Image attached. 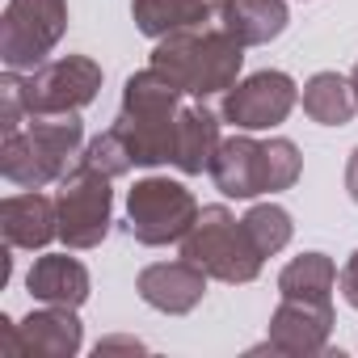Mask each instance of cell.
<instances>
[{
    "mask_svg": "<svg viewBox=\"0 0 358 358\" xmlns=\"http://www.w3.org/2000/svg\"><path fill=\"white\" fill-rule=\"evenodd\" d=\"M241 59H245V47L224 26H190V30L169 34L156 47L152 68L164 72L182 93L211 97V93L236 85Z\"/></svg>",
    "mask_w": 358,
    "mask_h": 358,
    "instance_id": "6da1fadb",
    "label": "cell"
},
{
    "mask_svg": "<svg viewBox=\"0 0 358 358\" xmlns=\"http://www.w3.org/2000/svg\"><path fill=\"white\" fill-rule=\"evenodd\" d=\"M177 89L164 72L148 68L139 76L127 80V93H122V114L114 122V131L122 135V143L131 148V160L135 164H160V160H173V143H177Z\"/></svg>",
    "mask_w": 358,
    "mask_h": 358,
    "instance_id": "7a4b0ae2",
    "label": "cell"
},
{
    "mask_svg": "<svg viewBox=\"0 0 358 358\" xmlns=\"http://www.w3.org/2000/svg\"><path fill=\"white\" fill-rule=\"evenodd\" d=\"M85 127L76 114H30V127L5 131V177L13 186L38 190L68 173Z\"/></svg>",
    "mask_w": 358,
    "mask_h": 358,
    "instance_id": "3957f363",
    "label": "cell"
},
{
    "mask_svg": "<svg viewBox=\"0 0 358 358\" xmlns=\"http://www.w3.org/2000/svg\"><path fill=\"white\" fill-rule=\"evenodd\" d=\"M211 177L228 199H253L270 190H287L299 177V148L291 139L257 143L249 135L224 139L211 160Z\"/></svg>",
    "mask_w": 358,
    "mask_h": 358,
    "instance_id": "277c9868",
    "label": "cell"
},
{
    "mask_svg": "<svg viewBox=\"0 0 358 358\" xmlns=\"http://www.w3.org/2000/svg\"><path fill=\"white\" fill-rule=\"evenodd\" d=\"M182 257L224 282H249L262 270V249L253 245L245 220H232L228 207H207L194 220V228L186 232Z\"/></svg>",
    "mask_w": 358,
    "mask_h": 358,
    "instance_id": "5b68a950",
    "label": "cell"
},
{
    "mask_svg": "<svg viewBox=\"0 0 358 358\" xmlns=\"http://www.w3.org/2000/svg\"><path fill=\"white\" fill-rule=\"evenodd\" d=\"M127 220H131L135 241L169 245V241H186V232L199 220V207L186 186L169 182V177H148L127 199Z\"/></svg>",
    "mask_w": 358,
    "mask_h": 358,
    "instance_id": "8992f818",
    "label": "cell"
},
{
    "mask_svg": "<svg viewBox=\"0 0 358 358\" xmlns=\"http://www.w3.org/2000/svg\"><path fill=\"white\" fill-rule=\"evenodd\" d=\"M13 85H17V97L30 114H76L80 106L93 101V93L101 85V68L85 55H68V59L34 68L26 80L13 76Z\"/></svg>",
    "mask_w": 358,
    "mask_h": 358,
    "instance_id": "52a82bcc",
    "label": "cell"
},
{
    "mask_svg": "<svg viewBox=\"0 0 358 358\" xmlns=\"http://www.w3.org/2000/svg\"><path fill=\"white\" fill-rule=\"evenodd\" d=\"M55 207H59V236L72 249H93L110 228V177L97 173L93 164L64 173V190Z\"/></svg>",
    "mask_w": 358,
    "mask_h": 358,
    "instance_id": "ba28073f",
    "label": "cell"
},
{
    "mask_svg": "<svg viewBox=\"0 0 358 358\" xmlns=\"http://www.w3.org/2000/svg\"><path fill=\"white\" fill-rule=\"evenodd\" d=\"M68 5L64 0H9L5 9V30H0V47H5L9 72L34 68L64 34Z\"/></svg>",
    "mask_w": 358,
    "mask_h": 358,
    "instance_id": "9c48e42d",
    "label": "cell"
},
{
    "mask_svg": "<svg viewBox=\"0 0 358 358\" xmlns=\"http://www.w3.org/2000/svg\"><path fill=\"white\" fill-rule=\"evenodd\" d=\"M295 106V80L287 72H257L245 85H232L224 97V118L245 131H266L282 122Z\"/></svg>",
    "mask_w": 358,
    "mask_h": 358,
    "instance_id": "30bf717a",
    "label": "cell"
},
{
    "mask_svg": "<svg viewBox=\"0 0 358 358\" xmlns=\"http://www.w3.org/2000/svg\"><path fill=\"white\" fill-rule=\"evenodd\" d=\"M80 350V320L72 316V308L51 303L47 312H30L26 324L5 320V354H47V358H64Z\"/></svg>",
    "mask_w": 358,
    "mask_h": 358,
    "instance_id": "8fae6325",
    "label": "cell"
},
{
    "mask_svg": "<svg viewBox=\"0 0 358 358\" xmlns=\"http://www.w3.org/2000/svg\"><path fill=\"white\" fill-rule=\"evenodd\" d=\"M333 312L329 299H282L270 320V345L287 354H316L324 350Z\"/></svg>",
    "mask_w": 358,
    "mask_h": 358,
    "instance_id": "7c38bea8",
    "label": "cell"
},
{
    "mask_svg": "<svg viewBox=\"0 0 358 358\" xmlns=\"http://www.w3.org/2000/svg\"><path fill=\"white\" fill-rule=\"evenodd\" d=\"M207 291V270L194 262H156L139 274V295L160 312H190Z\"/></svg>",
    "mask_w": 358,
    "mask_h": 358,
    "instance_id": "4fadbf2b",
    "label": "cell"
},
{
    "mask_svg": "<svg viewBox=\"0 0 358 358\" xmlns=\"http://www.w3.org/2000/svg\"><path fill=\"white\" fill-rule=\"evenodd\" d=\"M59 207L51 199H43L38 190L30 194H13L0 207V220H5V241L22 245V249H43L51 236H59Z\"/></svg>",
    "mask_w": 358,
    "mask_h": 358,
    "instance_id": "5bb4252c",
    "label": "cell"
},
{
    "mask_svg": "<svg viewBox=\"0 0 358 358\" xmlns=\"http://www.w3.org/2000/svg\"><path fill=\"white\" fill-rule=\"evenodd\" d=\"M220 26L241 43H270L287 30V5L282 0H220Z\"/></svg>",
    "mask_w": 358,
    "mask_h": 358,
    "instance_id": "9a60e30c",
    "label": "cell"
},
{
    "mask_svg": "<svg viewBox=\"0 0 358 358\" xmlns=\"http://www.w3.org/2000/svg\"><path fill=\"white\" fill-rule=\"evenodd\" d=\"M30 295L43 299V303H59V308H76L85 303L89 295V274L76 257H64V253H51V257H38L30 266Z\"/></svg>",
    "mask_w": 358,
    "mask_h": 358,
    "instance_id": "2e32d148",
    "label": "cell"
},
{
    "mask_svg": "<svg viewBox=\"0 0 358 358\" xmlns=\"http://www.w3.org/2000/svg\"><path fill=\"white\" fill-rule=\"evenodd\" d=\"M220 148V122L211 110L203 106H186L182 118H177V143H173V164L182 173H203L211 169Z\"/></svg>",
    "mask_w": 358,
    "mask_h": 358,
    "instance_id": "e0dca14e",
    "label": "cell"
},
{
    "mask_svg": "<svg viewBox=\"0 0 358 358\" xmlns=\"http://www.w3.org/2000/svg\"><path fill=\"white\" fill-rule=\"evenodd\" d=\"M131 13H135V22H139L143 34L169 38V34H177V30L207 26L211 5H207V0H135Z\"/></svg>",
    "mask_w": 358,
    "mask_h": 358,
    "instance_id": "ac0fdd59",
    "label": "cell"
},
{
    "mask_svg": "<svg viewBox=\"0 0 358 358\" xmlns=\"http://www.w3.org/2000/svg\"><path fill=\"white\" fill-rule=\"evenodd\" d=\"M303 110L324 127H341L358 110V89L337 72H316L303 89Z\"/></svg>",
    "mask_w": 358,
    "mask_h": 358,
    "instance_id": "d6986e66",
    "label": "cell"
},
{
    "mask_svg": "<svg viewBox=\"0 0 358 358\" xmlns=\"http://www.w3.org/2000/svg\"><path fill=\"white\" fill-rule=\"evenodd\" d=\"M333 282H337V266L324 253H303L282 270L278 291L282 299H329Z\"/></svg>",
    "mask_w": 358,
    "mask_h": 358,
    "instance_id": "ffe728a7",
    "label": "cell"
},
{
    "mask_svg": "<svg viewBox=\"0 0 358 358\" xmlns=\"http://www.w3.org/2000/svg\"><path fill=\"white\" fill-rule=\"evenodd\" d=\"M245 228H249L253 245L262 249V257L278 253V249L291 241V215H287L282 207H274V203H262V207H253V211L245 215Z\"/></svg>",
    "mask_w": 358,
    "mask_h": 358,
    "instance_id": "44dd1931",
    "label": "cell"
},
{
    "mask_svg": "<svg viewBox=\"0 0 358 358\" xmlns=\"http://www.w3.org/2000/svg\"><path fill=\"white\" fill-rule=\"evenodd\" d=\"M85 164H93V169H97V173H106V177H118V173H127L135 160H131V148L122 143V135L110 127L106 135H97V139L89 143Z\"/></svg>",
    "mask_w": 358,
    "mask_h": 358,
    "instance_id": "7402d4cb",
    "label": "cell"
},
{
    "mask_svg": "<svg viewBox=\"0 0 358 358\" xmlns=\"http://www.w3.org/2000/svg\"><path fill=\"white\" fill-rule=\"evenodd\" d=\"M337 282H341V295H345V303H350V308H358V253L345 262V270L337 274Z\"/></svg>",
    "mask_w": 358,
    "mask_h": 358,
    "instance_id": "603a6c76",
    "label": "cell"
},
{
    "mask_svg": "<svg viewBox=\"0 0 358 358\" xmlns=\"http://www.w3.org/2000/svg\"><path fill=\"white\" fill-rule=\"evenodd\" d=\"M114 350H143V341H135V337H110V341H97V358L101 354H114Z\"/></svg>",
    "mask_w": 358,
    "mask_h": 358,
    "instance_id": "cb8c5ba5",
    "label": "cell"
},
{
    "mask_svg": "<svg viewBox=\"0 0 358 358\" xmlns=\"http://www.w3.org/2000/svg\"><path fill=\"white\" fill-rule=\"evenodd\" d=\"M345 186H350V199L358 203V148H354V156H350V169H345Z\"/></svg>",
    "mask_w": 358,
    "mask_h": 358,
    "instance_id": "d4e9b609",
    "label": "cell"
},
{
    "mask_svg": "<svg viewBox=\"0 0 358 358\" xmlns=\"http://www.w3.org/2000/svg\"><path fill=\"white\" fill-rule=\"evenodd\" d=\"M354 89H358V68H354Z\"/></svg>",
    "mask_w": 358,
    "mask_h": 358,
    "instance_id": "484cf974",
    "label": "cell"
}]
</instances>
